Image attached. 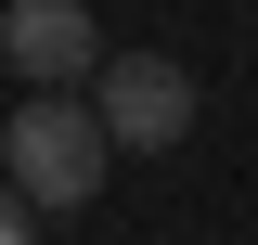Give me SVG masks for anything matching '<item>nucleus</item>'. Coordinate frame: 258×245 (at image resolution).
Instances as JSON below:
<instances>
[{"mask_svg": "<svg viewBox=\"0 0 258 245\" xmlns=\"http://www.w3.org/2000/svg\"><path fill=\"white\" fill-rule=\"evenodd\" d=\"M0 168H13L26 207H91L103 168H116V129H103V103L26 91V103H13V129H0Z\"/></svg>", "mask_w": 258, "mask_h": 245, "instance_id": "nucleus-1", "label": "nucleus"}, {"mask_svg": "<svg viewBox=\"0 0 258 245\" xmlns=\"http://www.w3.org/2000/svg\"><path fill=\"white\" fill-rule=\"evenodd\" d=\"M0 245H39V207H26V194H0Z\"/></svg>", "mask_w": 258, "mask_h": 245, "instance_id": "nucleus-4", "label": "nucleus"}, {"mask_svg": "<svg viewBox=\"0 0 258 245\" xmlns=\"http://www.w3.org/2000/svg\"><path fill=\"white\" fill-rule=\"evenodd\" d=\"M91 103H103V129H116V155H168L194 129V65H168V52H103L91 65Z\"/></svg>", "mask_w": 258, "mask_h": 245, "instance_id": "nucleus-2", "label": "nucleus"}, {"mask_svg": "<svg viewBox=\"0 0 258 245\" xmlns=\"http://www.w3.org/2000/svg\"><path fill=\"white\" fill-rule=\"evenodd\" d=\"M0 65L26 91H91V65H103L91 0H0Z\"/></svg>", "mask_w": 258, "mask_h": 245, "instance_id": "nucleus-3", "label": "nucleus"}]
</instances>
